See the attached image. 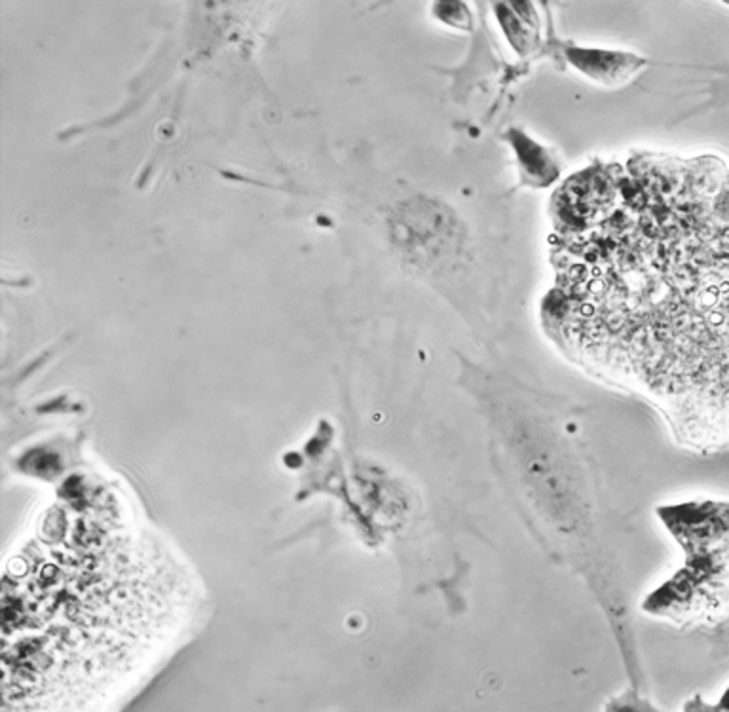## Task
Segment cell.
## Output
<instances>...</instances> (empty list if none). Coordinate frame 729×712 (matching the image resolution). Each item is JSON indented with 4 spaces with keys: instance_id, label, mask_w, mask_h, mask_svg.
<instances>
[{
    "instance_id": "6da1fadb",
    "label": "cell",
    "mask_w": 729,
    "mask_h": 712,
    "mask_svg": "<svg viewBox=\"0 0 729 712\" xmlns=\"http://www.w3.org/2000/svg\"><path fill=\"white\" fill-rule=\"evenodd\" d=\"M547 317L593 373L642 393L682 443L729 447V170L642 158L555 199Z\"/></svg>"
},
{
    "instance_id": "7a4b0ae2",
    "label": "cell",
    "mask_w": 729,
    "mask_h": 712,
    "mask_svg": "<svg viewBox=\"0 0 729 712\" xmlns=\"http://www.w3.org/2000/svg\"><path fill=\"white\" fill-rule=\"evenodd\" d=\"M568 59L577 69L587 72L591 78L612 84L625 80L630 72L638 69L640 59L618 52H587V50H568Z\"/></svg>"
}]
</instances>
